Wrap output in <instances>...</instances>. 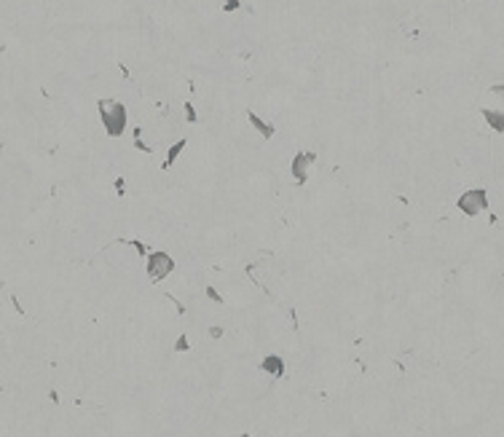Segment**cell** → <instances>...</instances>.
Segmentation results:
<instances>
[{
  "mask_svg": "<svg viewBox=\"0 0 504 437\" xmlns=\"http://www.w3.org/2000/svg\"><path fill=\"white\" fill-rule=\"evenodd\" d=\"M263 370L271 373L274 379H282V375H285V362H282V357H276V354H268V357L263 360Z\"/></svg>",
  "mask_w": 504,
  "mask_h": 437,
  "instance_id": "obj_5",
  "label": "cell"
},
{
  "mask_svg": "<svg viewBox=\"0 0 504 437\" xmlns=\"http://www.w3.org/2000/svg\"><path fill=\"white\" fill-rule=\"evenodd\" d=\"M207 295H209V298H212L215 303H223V298H220V292H217L215 287H207Z\"/></svg>",
  "mask_w": 504,
  "mask_h": 437,
  "instance_id": "obj_9",
  "label": "cell"
},
{
  "mask_svg": "<svg viewBox=\"0 0 504 437\" xmlns=\"http://www.w3.org/2000/svg\"><path fill=\"white\" fill-rule=\"evenodd\" d=\"M185 115H188V121H196V113H193L191 105H185Z\"/></svg>",
  "mask_w": 504,
  "mask_h": 437,
  "instance_id": "obj_11",
  "label": "cell"
},
{
  "mask_svg": "<svg viewBox=\"0 0 504 437\" xmlns=\"http://www.w3.org/2000/svg\"><path fill=\"white\" fill-rule=\"evenodd\" d=\"M244 437H247V434H244Z\"/></svg>",
  "mask_w": 504,
  "mask_h": 437,
  "instance_id": "obj_14",
  "label": "cell"
},
{
  "mask_svg": "<svg viewBox=\"0 0 504 437\" xmlns=\"http://www.w3.org/2000/svg\"><path fill=\"white\" fill-rule=\"evenodd\" d=\"M177 349H180V351H183V349H188V338H185V335L177 341Z\"/></svg>",
  "mask_w": 504,
  "mask_h": 437,
  "instance_id": "obj_12",
  "label": "cell"
},
{
  "mask_svg": "<svg viewBox=\"0 0 504 437\" xmlns=\"http://www.w3.org/2000/svg\"><path fill=\"white\" fill-rule=\"evenodd\" d=\"M236 6H239V0H226V11H233Z\"/></svg>",
  "mask_w": 504,
  "mask_h": 437,
  "instance_id": "obj_13",
  "label": "cell"
},
{
  "mask_svg": "<svg viewBox=\"0 0 504 437\" xmlns=\"http://www.w3.org/2000/svg\"><path fill=\"white\" fill-rule=\"evenodd\" d=\"M172 271H174V261L167 252H150L148 255V274L153 282L164 279L167 274H172Z\"/></svg>",
  "mask_w": 504,
  "mask_h": 437,
  "instance_id": "obj_3",
  "label": "cell"
},
{
  "mask_svg": "<svg viewBox=\"0 0 504 437\" xmlns=\"http://www.w3.org/2000/svg\"><path fill=\"white\" fill-rule=\"evenodd\" d=\"M488 207V193L483 188H475V191H467L461 198H459V209L464 215H477Z\"/></svg>",
  "mask_w": 504,
  "mask_h": 437,
  "instance_id": "obj_2",
  "label": "cell"
},
{
  "mask_svg": "<svg viewBox=\"0 0 504 437\" xmlns=\"http://www.w3.org/2000/svg\"><path fill=\"white\" fill-rule=\"evenodd\" d=\"M250 121H252V126H255V129H257V132H260L263 137H271V134H274V129H271V126H266V124L260 121V118L255 115V113H250Z\"/></svg>",
  "mask_w": 504,
  "mask_h": 437,
  "instance_id": "obj_7",
  "label": "cell"
},
{
  "mask_svg": "<svg viewBox=\"0 0 504 437\" xmlns=\"http://www.w3.org/2000/svg\"><path fill=\"white\" fill-rule=\"evenodd\" d=\"M185 148V140H180V143H174L172 145V150L167 153V164H164V167H172V164H174V158H177V153Z\"/></svg>",
  "mask_w": 504,
  "mask_h": 437,
  "instance_id": "obj_8",
  "label": "cell"
},
{
  "mask_svg": "<svg viewBox=\"0 0 504 437\" xmlns=\"http://www.w3.org/2000/svg\"><path fill=\"white\" fill-rule=\"evenodd\" d=\"M314 158H316L314 153H298L295 156V161H292V174H295L298 183H306V169Z\"/></svg>",
  "mask_w": 504,
  "mask_h": 437,
  "instance_id": "obj_4",
  "label": "cell"
},
{
  "mask_svg": "<svg viewBox=\"0 0 504 437\" xmlns=\"http://www.w3.org/2000/svg\"><path fill=\"white\" fill-rule=\"evenodd\" d=\"M132 244L137 247V252H139V255H143V257H148V255H150V252H148V247H145L143 242H132Z\"/></svg>",
  "mask_w": 504,
  "mask_h": 437,
  "instance_id": "obj_10",
  "label": "cell"
},
{
  "mask_svg": "<svg viewBox=\"0 0 504 437\" xmlns=\"http://www.w3.org/2000/svg\"><path fill=\"white\" fill-rule=\"evenodd\" d=\"M483 115H486V121L496 129V132H504V110L501 113H496V110H483Z\"/></svg>",
  "mask_w": 504,
  "mask_h": 437,
  "instance_id": "obj_6",
  "label": "cell"
},
{
  "mask_svg": "<svg viewBox=\"0 0 504 437\" xmlns=\"http://www.w3.org/2000/svg\"><path fill=\"white\" fill-rule=\"evenodd\" d=\"M99 113H102V124L108 129V134L118 137L126 124V108L121 102H99Z\"/></svg>",
  "mask_w": 504,
  "mask_h": 437,
  "instance_id": "obj_1",
  "label": "cell"
}]
</instances>
